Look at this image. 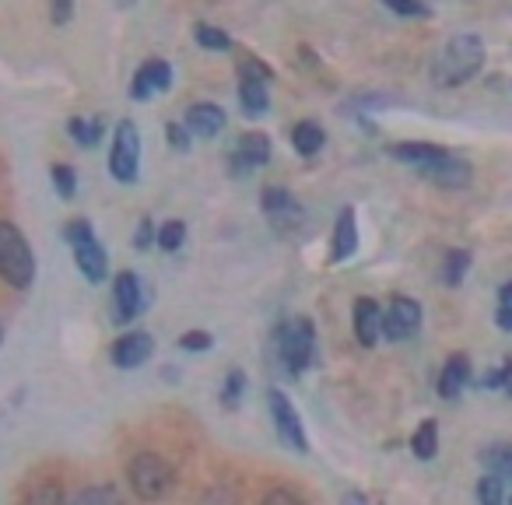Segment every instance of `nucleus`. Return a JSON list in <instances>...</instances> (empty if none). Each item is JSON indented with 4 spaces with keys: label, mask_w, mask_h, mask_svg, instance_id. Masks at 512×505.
<instances>
[{
    "label": "nucleus",
    "mask_w": 512,
    "mask_h": 505,
    "mask_svg": "<svg viewBox=\"0 0 512 505\" xmlns=\"http://www.w3.org/2000/svg\"><path fill=\"white\" fill-rule=\"evenodd\" d=\"M267 162H271V141H267V134L239 137V148H235V155H232L235 172H253Z\"/></svg>",
    "instance_id": "obj_15"
},
{
    "label": "nucleus",
    "mask_w": 512,
    "mask_h": 505,
    "mask_svg": "<svg viewBox=\"0 0 512 505\" xmlns=\"http://www.w3.org/2000/svg\"><path fill=\"white\" fill-rule=\"evenodd\" d=\"M0 344H4V330H0Z\"/></svg>",
    "instance_id": "obj_42"
},
{
    "label": "nucleus",
    "mask_w": 512,
    "mask_h": 505,
    "mask_svg": "<svg viewBox=\"0 0 512 505\" xmlns=\"http://www.w3.org/2000/svg\"><path fill=\"white\" fill-rule=\"evenodd\" d=\"M470 379V362L467 355H453L446 365H442V376H439V397L442 400H453L460 397V390L467 386Z\"/></svg>",
    "instance_id": "obj_19"
},
{
    "label": "nucleus",
    "mask_w": 512,
    "mask_h": 505,
    "mask_svg": "<svg viewBox=\"0 0 512 505\" xmlns=\"http://www.w3.org/2000/svg\"><path fill=\"white\" fill-rule=\"evenodd\" d=\"M313 351H316L313 320H306V316H295V320H288L285 327L278 330V355H281V362H285V369L292 372V376H299L302 369H309V362H313Z\"/></svg>",
    "instance_id": "obj_3"
},
{
    "label": "nucleus",
    "mask_w": 512,
    "mask_h": 505,
    "mask_svg": "<svg viewBox=\"0 0 512 505\" xmlns=\"http://www.w3.org/2000/svg\"><path fill=\"white\" fill-rule=\"evenodd\" d=\"M242 386H246V376H242V372H228V383H225L221 400H225L228 407H235V404H239V397H242Z\"/></svg>",
    "instance_id": "obj_35"
},
{
    "label": "nucleus",
    "mask_w": 512,
    "mask_h": 505,
    "mask_svg": "<svg viewBox=\"0 0 512 505\" xmlns=\"http://www.w3.org/2000/svg\"><path fill=\"white\" fill-rule=\"evenodd\" d=\"M470 267V253L467 249H453V253H446V267H442V278H446L449 288H456L463 281V274H467Z\"/></svg>",
    "instance_id": "obj_26"
},
{
    "label": "nucleus",
    "mask_w": 512,
    "mask_h": 505,
    "mask_svg": "<svg viewBox=\"0 0 512 505\" xmlns=\"http://www.w3.org/2000/svg\"><path fill=\"white\" fill-rule=\"evenodd\" d=\"M484 467H488V474L495 477H512V442H495V446H488L481 453Z\"/></svg>",
    "instance_id": "obj_23"
},
{
    "label": "nucleus",
    "mask_w": 512,
    "mask_h": 505,
    "mask_svg": "<svg viewBox=\"0 0 512 505\" xmlns=\"http://www.w3.org/2000/svg\"><path fill=\"white\" fill-rule=\"evenodd\" d=\"M67 239H71V246H74V264H78V271L85 274L92 285H99L109 271V260H106V249L95 239L92 225L81 218L71 221V225H67Z\"/></svg>",
    "instance_id": "obj_5"
},
{
    "label": "nucleus",
    "mask_w": 512,
    "mask_h": 505,
    "mask_svg": "<svg viewBox=\"0 0 512 505\" xmlns=\"http://www.w3.org/2000/svg\"><path fill=\"white\" fill-rule=\"evenodd\" d=\"M477 502L481 505H502V477L495 474H484L481 481H477Z\"/></svg>",
    "instance_id": "obj_29"
},
{
    "label": "nucleus",
    "mask_w": 512,
    "mask_h": 505,
    "mask_svg": "<svg viewBox=\"0 0 512 505\" xmlns=\"http://www.w3.org/2000/svg\"><path fill=\"white\" fill-rule=\"evenodd\" d=\"M193 39H197L204 50H232V39H228V32H221V29H214V25H197L193 29Z\"/></svg>",
    "instance_id": "obj_28"
},
{
    "label": "nucleus",
    "mask_w": 512,
    "mask_h": 505,
    "mask_svg": "<svg viewBox=\"0 0 512 505\" xmlns=\"http://www.w3.org/2000/svg\"><path fill=\"white\" fill-rule=\"evenodd\" d=\"M358 249V225H355V211L351 207H344L341 214H337V225H334V242H330V260H348L351 253Z\"/></svg>",
    "instance_id": "obj_17"
},
{
    "label": "nucleus",
    "mask_w": 512,
    "mask_h": 505,
    "mask_svg": "<svg viewBox=\"0 0 512 505\" xmlns=\"http://www.w3.org/2000/svg\"><path fill=\"white\" fill-rule=\"evenodd\" d=\"M323 144H327V134H323V127H320V123H313V120H306V123H295V130H292V148L299 151L302 158H313V155H320V151H323Z\"/></svg>",
    "instance_id": "obj_21"
},
{
    "label": "nucleus",
    "mask_w": 512,
    "mask_h": 505,
    "mask_svg": "<svg viewBox=\"0 0 512 505\" xmlns=\"http://www.w3.org/2000/svg\"><path fill=\"white\" fill-rule=\"evenodd\" d=\"M67 134H71L78 144H85V148H95V144L102 141V123L85 120V116H74V120L67 123Z\"/></svg>",
    "instance_id": "obj_24"
},
{
    "label": "nucleus",
    "mask_w": 512,
    "mask_h": 505,
    "mask_svg": "<svg viewBox=\"0 0 512 505\" xmlns=\"http://www.w3.org/2000/svg\"><path fill=\"white\" fill-rule=\"evenodd\" d=\"M71 505H123V498L113 484H95V488H85L81 495H74Z\"/></svg>",
    "instance_id": "obj_25"
},
{
    "label": "nucleus",
    "mask_w": 512,
    "mask_h": 505,
    "mask_svg": "<svg viewBox=\"0 0 512 505\" xmlns=\"http://www.w3.org/2000/svg\"><path fill=\"white\" fill-rule=\"evenodd\" d=\"M186 130H190V137H204V141H211V137H218L221 130H225V109L214 106V102H193L190 109H186Z\"/></svg>",
    "instance_id": "obj_12"
},
{
    "label": "nucleus",
    "mask_w": 512,
    "mask_h": 505,
    "mask_svg": "<svg viewBox=\"0 0 512 505\" xmlns=\"http://www.w3.org/2000/svg\"><path fill=\"white\" fill-rule=\"evenodd\" d=\"M0 278L8 281L15 292H25L36 281V257H32V246L18 225L11 221H0Z\"/></svg>",
    "instance_id": "obj_2"
},
{
    "label": "nucleus",
    "mask_w": 512,
    "mask_h": 505,
    "mask_svg": "<svg viewBox=\"0 0 512 505\" xmlns=\"http://www.w3.org/2000/svg\"><path fill=\"white\" fill-rule=\"evenodd\" d=\"M113 295H116V320L127 323L134 320L144 309V285L134 271H120L113 281Z\"/></svg>",
    "instance_id": "obj_10"
},
{
    "label": "nucleus",
    "mask_w": 512,
    "mask_h": 505,
    "mask_svg": "<svg viewBox=\"0 0 512 505\" xmlns=\"http://www.w3.org/2000/svg\"><path fill=\"white\" fill-rule=\"evenodd\" d=\"M50 18H53V22H60V25H64L67 18H71V4H67V0H60V4H53Z\"/></svg>",
    "instance_id": "obj_40"
},
{
    "label": "nucleus",
    "mask_w": 512,
    "mask_h": 505,
    "mask_svg": "<svg viewBox=\"0 0 512 505\" xmlns=\"http://www.w3.org/2000/svg\"><path fill=\"white\" fill-rule=\"evenodd\" d=\"M393 158H400V162H411L414 169H428V165L442 162L446 158V151L439 148V144H425V141H407V144H397V148H390Z\"/></svg>",
    "instance_id": "obj_18"
},
{
    "label": "nucleus",
    "mask_w": 512,
    "mask_h": 505,
    "mask_svg": "<svg viewBox=\"0 0 512 505\" xmlns=\"http://www.w3.org/2000/svg\"><path fill=\"white\" fill-rule=\"evenodd\" d=\"M151 235H155V225H151L148 218L141 221V228H137V235H134V246L137 249H148L151 246Z\"/></svg>",
    "instance_id": "obj_39"
},
{
    "label": "nucleus",
    "mask_w": 512,
    "mask_h": 505,
    "mask_svg": "<svg viewBox=\"0 0 512 505\" xmlns=\"http://www.w3.org/2000/svg\"><path fill=\"white\" fill-rule=\"evenodd\" d=\"M498 327L512 330V281L502 288V295H498Z\"/></svg>",
    "instance_id": "obj_34"
},
{
    "label": "nucleus",
    "mask_w": 512,
    "mask_h": 505,
    "mask_svg": "<svg viewBox=\"0 0 512 505\" xmlns=\"http://www.w3.org/2000/svg\"><path fill=\"white\" fill-rule=\"evenodd\" d=\"M484 67V43L477 36H453L432 60V81L439 88H460Z\"/></svg>",
    "instance_id": "obj_1"
},
{
    "label": "nucleus",
    "mask_w": 512,
    "mask_h": 505,
    "mask_svg": "<svg viewBox=\"0 0 512 505\" xmlns=\"http://www.w3.org/2000/svg\"><path fill=\"white\" fill-rule=\"evenodd\" d=\"M165 130H169V141L176 144L179 151H183L186 144H190V130H186V127H179V123H169V127H165Z\"/></svg>",
    "instance_id": "obj_38"
},
{
    "label": "nucleus",
    "mask_w": 512,
    "mask_h": 505,
    "mask_svg": "<svg viewBox=\"0 0 512 505\" xmlns=\"http://www.w3.org/2000/svg\"><path fill=\"white\" fill-rule=\"evenodd\" d=\"M267 404H271V418H274V428L278 435L295 449V453H309V439H306V428H302L299 414H295L292 400L285 397L281 390H271L267 393Z\"/></svg>",
    "instance_id": "obj_9"
},
{
    "label": "nucleus",
    "mask_w": 512,
    "mask_h": 505,
    "mask_svg": "<svg viewBox=\"0 0 512 505\" xmlns=\"http://www.w3.org/2000/svg\"><path fill=\"white\" fill-rule=\"evenodd\" d=\"M264 211H267V218H271L274 225H281V228H292V225H299V221H302L299 200H295L285 186H267V190H264Z\"/></svg>",
    "instance_id": "obj_13"
},
{
    "label": "nucleus",
    "mask_w": 512,
    "mask_h": 505,
    "mask_svg": "<svg viewBox=\"0 0 512 505\" xmlns=\"http://www.w3.org/2000/svg\"><path fill=\"white\" fill-rule=\"evenodd\" d=\"M179 348L183 351H207L211 348V334H204V330H190V334H183Z\"/></svg>",
    "instance_id": "obj_36"
},
{
    "label": "nucleus",
    "mask_w": 512,
    "mask_h": 505,
    "mask_svg": "<svg viewBox=\"0 0 512 505\" xmlns=\"http://www.w3.org/2000/svg\"><path fill=\"white\" fill-rule=\"evenodd\" d=\"M386 8H390L393 15H404V18H428L432 15L425 4H414V0H386Z\"/></svg>",
    "instance_id": "obj_32"
},
{
    "label": "nucleus",
    "mask_w": 512,
    "mask_h": 505,
    "mask_svg": "<svg viewBox=\"0 0 512 505\" xmlns=\"http://www.w3.org/2000/svg\"><path fill=\"white\" fill-rule=\"evenodd\" d=\"M344 505H365V498L358 491H351V495H344Z\"/></svg>",
    "instance_id": "obj_41"
},
{
    "label": "nucleus",
    "mask_w": 512,
    "mask_h": 505,
    "mask_svg": "<svg viewBox=\"0 0 512 505\" xmlns=\"http://www.w3.org/2000/svg\"><path fill=\"white\" fill-rule=\"evenodd\" d=\"M127 477H130V488H134L137 498H144V502H158V498H165L172 488V467L155 453H137L127 467Z\"/></svg>",
    "instance_id": "obj_4"
},
{
    "label": "nucleus",
    "mask_w": 512,
    "mask_h": 505,
    "mask_svg": "<svg viewBox=\"0 0 512 505\" xmlns=\"http://www.w3.org/2000/svg\"><path fill=\"white\" fill-rule=\"evenodd\" d=\"M172 85V67L165 60H148L141 71L134 74V85H130V99L144 102L151 99L155 92H169Z\"/></svg>",
    "instance_id": "obj_11"
},
{
    "label": "nucleus",
    "mask_w": 512,
    "mask_h": 505,
    "mask_svg": "<svg viewBox=\"0 0 512 505\" xmlns=\"http://www.w3.org/2000/svg\"><path fill=\"white\" fill-rule=\"evenodd\" d=\"M151 351H155V341H151L148 334H123L120 341L113 344V362L120 365V369H137V365L148 362Z\"/></svg>",
    "instance_id": "obj_16"
},
{
    "label": "nucleus",
    "mask_w": 512,
    "mask_h": 505,
    "mask_svg": "<svg viewBox=\"0 0 512 505\" xmlns=\"http://www.w3.org/2000/svg\"><path fill=\"white\" fill-rule=\"evenodd\" d=\"M411 449L418 460H432V456L439 453V425H435L432 418L418 425V432H414V439H411Z\"/></svg>",
    "instance_id": "obj_22"
},
{
    "label": "nucleus",
    "mask_w": 512,
    "mask_h": 505,
    "mask_svg": "<svg viewBox=\"0 0 512 505\" xmlns=\"http://www.w3.org/2000/svg\"><path fill=\"white\" fill-rule=\"evenodd\" d=\"M264 505H302V498L295 495L292 488H274L271 495L264 498Z\"/></svg>",
    "instance_id": "obj_37"
},
{
    "label": "nucleus",
    "mask_w": 512,
    "mask_h": 505,
    "mask_svg": "<svg viewBox=\"0 0 512 505\" xmlns=\"http://www.w3.org/2000/svg\"><path fill=\"white\" fill-rule=\"evenodd\" d=\"M267 81H271V67L260 64V60L249 57L239 67V106L246 109V116H264L271 106V95H267Z\"/></svg>",
    "instance_id": "obj_7"
},
{
    "label": "nucleus",
    "mask_w": 512,
    "mask_h": 505,
    "mask_svg": "<svg viewBox=\"0 0 512 505\" xmlns=\"http://www.w3.org/2000/svg\"><path fill=\"white\" fill-rule=\"evenodd\" d=\"M109 172L120 183H134L137 172H141V134H137V127L130 120L116 123L113 151H109Z\"/></svg>",
    "instance_id": "obj_6"
},
{
    "label": "nucleus",
    "mask_w": 512,
    "mask_h": 505,
    "mask_svg": "<svg viewBox=\"0 0 512 505\" xmlns=\"http://www.w3.org/2000/svg\"><path fill=\"white\" fill-rule=\"evenodd\" d=\"M186 239V225L183 221H165L162 228H158V246L165 249V253H172V249H179Z\"/></svg>",
    "instance_id": "obj_30"
},
{
    "label": "nucleus",
    "mask_w": 512,
    "mask_h": 505,
    "mask_svg": "<svg viewBox=\"0 0 512 505\" xmlns=\"http://www.w3.org/2000/svg\"><path fill=\"white\" fill-rule=\"evenodd\" d=\"M50 176H53V186H57L60 197L71 200V197H74V190H78V179H74V169H71V165H53Z\"/></svg>",
    "instance_id": "obj_31"
},
{
    "label": "nucleus",
    "mask_w": 512,
    "mask_h": 505,
    "mask_svg": "<svg viewBox=\"0 0 512 505\" xmlns=\"http://www.w3.org/2000/svg\"><path fill=\"white\" fill-rule=\"evenodd\" d=\"M29 505H67L64 488L57 481H39L36 488L29 491Z\"/></svg>",
    "instance_id": "obj_27"
},
{
    "label": "nucleus",
    "mask_w": 512,
    "mask_h": 505,
    "mask_svg": "<svg viewBox=\"0 0 512 505\" xmlns=\"http://www.w3.org/2000/svg\"><path fill=\"white\" fill-rule=\"evenodd\" d=\"M421 330V306L407 295H393L390 306L383 309V334L390 341H411Z\"/></svg>",
    "instance_id": "obj_8"
},
{
    "label": "nucleus",
    "mask_w": 512,
    "mask_h": 505,
    "mask_svg": "<svg viewBox=\"0 0 512 505\" xmlns=\"http://www.w3.org/2000/svg\"><path fill=\"white\" fill-rule=\"evenodd\" d=\"M355 337L362 348H376L383 337V309L376 306V299L355 302Z\"/></svg>",
    "instance_id": "obj_14"
},
{
    "label": "nucleus",
    "mask_w": 512,
    "mask_h": 505,
    "mask_svg": "<svg viewBox=\"0 0 512 505\" xmlns=\"http://www.w3.org/2000/svg\"><path fill=\"white\" fill-rule=\"evenodd\" d=\"M421 176L435 179L439 186H463L470 179V165L460 162V158H442V162L428 165V169H421Z\"/></svg>",
    "instance_id": "obj_20"
},
{
    "label": "nucleus",
    "mask_w": 512,
    "mask_h": 505,
    "mask_svg": "<svg viewBox=\"0 0 512 505\" xmlns=\"http://www.w3.org/2000/svg\"><path fill=\"white\" fill-rule=\"evenodd\" d=\"M200 505H239V495H235L228 484H214V488L200 498Z\"/></svg>",
    "instance_id": "obj_33"
}]
</instances>
